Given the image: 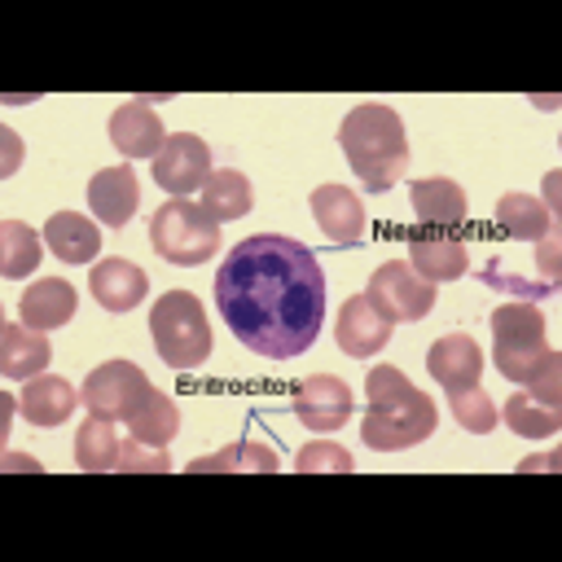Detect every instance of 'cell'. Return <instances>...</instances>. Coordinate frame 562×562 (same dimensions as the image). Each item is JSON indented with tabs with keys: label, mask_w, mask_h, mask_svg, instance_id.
Here are the masks:
<instances>
[{
	"label": "cell",
	"mask_w": 562,
	"mask_h": 562,
	"mask_svg": "<svg viewBox=\"0 0 562 562\" xmlns=\"http://www.w3.org/2000/svg\"><path fill=\"white\" fill-rule=\"evenodd\" d=\"M215 307L246 351L290 360L321 338L325 272L303 241L255 233L224 255L215 272Z\"/></svg>",
	"instance_id": "6da1fadb"
},
{
	"label": "cell",
	"mask_w": 562,
	"mask_h": 562,
	"mask_svg": "<svg viewBox=\"0 0 562 562\" xmlns=\"http://www.w3.org/2000/svg\"><path fill=\"white\" fill-rule=\"evenodd\" d=\"M364 422H360V439L373 452H408L422 439L435 435L439 408L426 391H417L395 364H378L364 378Z\"/></svg>",
	"instance_id": "7a4b0ae2"
},
{
	"label": "cell",
	"mask_w": 562,
	"mask_h": 562,
	"mask_svg": "<svg viewBox=\"0 0 562 562\" xmlns=\"http://www.w3.org/2000/svg\"><path fill=\"white\" fill-rule=\"evenodd\" d=\"M338 145L369 193H386L408 171L404 119L386 101H360L338 127Z\"/></svg>",
	"instance_id": "3957f363"
},
{
	"label": "cell",
	"mask_w": 562,
	"mask_h": 562,
	"mask_svg": "<svg viewBox=\"0 0 562 562\" xmlns=\"http://www.w3.org/2000/svg\"><path fill=\"white\" fill-rule=\"evenodd\" d=\"M149 334H154V347H158L162 364H171V369H198L215 351L206 307L189 290H167L149 307Z\"/></svg>",
	"instance_id": "277c9868"
},
{
	"label": "cell",
	"mask_w": 562,
	"mask_h": 562,
	"mask_svg": "<svg viewBox=\"0 0 562 562\" xmlns=\"http://www.w3.org/2000/svg\"><path fill=\"white\" fill-rule=\"evenodd\" d=\"M149 246L158 250V259L180 268L206 263L220 250V220H211L193 198H167L149 215Z\"/></svg>",
	"instance_id": "5b68a950"
},
{
	"label": "cell",
	"mask_w": 562,
	"mask_h": 562,
	"mask_svg": "<svg viewBox=\"0 0 562 562\" xmlns=\"http://www.w3.org/2000/svg\"><path fill=\"white\" fill-rule=\"evenodd\" d=\"M492 364L509 382H527L544 360V312L531 299H509L492 316Z\"/></svg>",
	"instance_id": "8992f818"
},
{
	"label": "cell",
	"mask_w": 562,
	"mask_h": 562,
	"mask_svg": "<svg viewBox=\"0 0 562 562\" xmlns=\"http://www.w3.org/2000/svg\"><path fill=\"white\" fill-rule=\"evenodd\" d=\"M364 299L386 316V321H422L435 307V281L417 277L408 259H386L382 268H373Z\"/></svg>",
	"instance_id": "52a82bcc"
},
{
	"label": "cell",
	"mask_w": 562,
	"mask_h": 562,
	"mask_svg": "<svg viewBox=\"0 0 562 562\" xmlns=\"http://www.w3.org/2000/svg\"><path fill=\"white\" fill-rule=\"evenodd\" d=\"M149 176H154L158 189H167L171 198L202 193V184L211 180V149H206V140H198L193 132L167 136L162 149L149 158Z\"/></svg>",
	"instance_id": "ba28073f"
},
{
	"label": "cell",
	"mask_w": 562,
	"mask_h": 562,
	"mask_svg": "<svg viewBox=\"0 0 562 562\" xmlns=\"http://www.w3.org/2000/svg\"><path fill=\"white\" fill-rule=\"evenodd\" d=\"M351 408H356L351 386L342 378H334V373H312L294 391V417L307 430H316V435H329V430L351 426Z\"/></svg>",
	"instance_id": "9c48e42d"
},
{
	"label": "cell",
	"mask_w": 562,
	"mask_h": 562,
	"mask_svg": "<svg viewBox=\"0 0 562 562\" xmlns=\"http://www.w3.org/2000/svg\"><path fill=\"white\" fill-rule=\"evenodd\" d=\"M149 378H145V369L140 364H132V360H105V364H97L88 378H83V391H79V400L88 404V413H101V417H123V408L136 400V391L145 386Z\"/></svg>",
	"instance_id": "30bf717a"
},
{
	"label": "cell",
	"mask_w": 562,
	"mask_h": 562,
	"mask_svg": "<svg viewBox=\"0 0 562 562\" xmlns=\"http://www.w3.org/2000/svg\"><path fill=\"white\" fill-rule=\"evenodd\" d=\"M162 140H167V127L149 101L132 97L110 114V145L123 158H154L162 149Z\"/></svg>",
	"instance_id": "8fae6325"
},
{
	"label": "cell",
	"mask_w": 562,
	"mask_h": 562,
	"mask_svg": "<svg viewBox=\"0 0 562 562\" xmlns=\"http://www.w3.org/2000/svg\"><path fill=\"white\" fill-rule=\"evenodd\" d=\"M312 215H316L321 233H325L329 241H338V246H356V241H364V233H369L364 202H360L351 189H342V184H321V189H312Z\"/></svg>",
	"instance_id": "7c38bea8"
},
{
	"label": "cell",
	"mask_w": 562,
	"mask_h": 562,
	"mask_svg": "<svg viewBox=\"0 0 562 562\" xmlns=\"http://www.w3.org/2000/svg\"><path fill=\"white\" fill-rule=\"evenodd\" d=\"M391 334H395V321H386L364 294L347 299L338 312V325H334V342L342 356H373L391 342Z\"/></svg>",
	"instance_id": "4fadbf2b"
},
{
	"label": "cell",
	"mask_w": 562,
	"mask_h": 562,
	"mask_svg": "<svg viewBox=\"0 0 562 562\" xmlns=\"http://www.w3.org/2000/svg\"><path fill=\"white\" fill-rule=\"evenodd\" d=\"M136 202H140V184H136V171H132L127 162L101 167V171L88 180V211H92L105 228H123V224L136 215Z\"/></svg>",
	"instance_id": "5bb4252c"
},
{
	"label": "cell",
	"mask_w": 562,
	"mask_h": 562,
	"mask_svg": "<svg viewBox=\"0 0 562 562\" xmlns=\"http://www.w3.org/2000/svg\"><path fill=\"white\" fill-rule=\"evenodd\" d=\"M88 290H92V299H97L105 312H132V307H140V299L149 294V277H145L140 263L110 255V259L92 263Z\"/></svg>",
	"instance_id": "9a60e30c"
},
{
	"label": "cell",
	"mask_w": 562,
	"mask_h": 562,
	"mask_svg": "<svg viewBox=\"0 0 562 562\" xmlns=\"http://www.w3.org/2000/svg\"><path fill=\"white\" fill-rule=\"evenodd\" d=\"M426 369L443 391H461V386H479L483 378V351L470 334H443L430 342L426 351Z\"/></svg>",
	"instance_id": "2e32d148"
},
{
	"label": "cell",
	"mask_w": 562,
	"mask_h": 562,
	"mask_svg": "<svg viewBox=\"0 0 562 562\" xmlns=\"http://www.w3.org/2000/svg\"><path fill=\"white\" fill-rule=\"evenodd\" d=\"M119 422L127 426L132 439H140V443H149V448H167V443L176 439V430H180V408H176L154 382H145V386L136 391V400L123 408Z\"/></svg>",
	"instance_id": "e0dca14e"
},
{
	"label": "cell",
	"mask_w": 562,
	"mask_h": 562,
	"mask_svg": "<svg viewBox=\"0 0 562 562\" xmlns=\"http://www.w3.org/2000/svg\"><path fill=\"white\" fill-rule=\"evenodd\" d=\"M53 360V342L44 329H31L22 321H9L0 329V373L13 378V382H31L48 369Z\"/></svg>",
	"instance_id": "ac0fdd59"
},
{
	"label": "cell",
	"mask_w": 562,
	"mask_h": 562,
	"mask_svg": "<svg viewBox=\"0 0 562 562\" xmlns=\"http://www.w3.org/2000/svg\"><path fill=\"white\" fill-rule=\"evenodd\" d=\"M408 263L417 277L426 281H457L470 268V250L461 246V237H443V233H408Z\"/></svg>",
	"instance_id": "d6986e66"
},
{
	"label": "cell",
	"mask_w": 562,
	"mask_h": 562,
	"mask_svg": "<svg viewBox=\"0 0 562 562\" xmlns=\"http://www.w3.org/2000/svg\"><path fill=\"white\" fill-rule=\"evenodd\" d=\"M79 404H83L79 391H75L66 378H57V373H40V378H31V382L22 386V395H18L22 417H26L31 426H44V430L70 422V413H75Z\"/></svg>",
	"instance_id": "ffe728a7"
},
{
	"label": "cell",
	"mask_w": 562,
	"mask_h": 562,
	"mask_svg": "<svg viewBox=\"0 0 562 562\" xmlns=\"http://www.w3.org/2000/svg\"><path fill=\"white\" fill-rule=\"evenodd\" d=\"M75 307H79V294H75V285L61 281V277H44V281L26 285L22 299H18V316H22V325L44 329V334L57 329V325H70Z\"/></svg>",
	"instance_id": "44dd1931"
},
{
	"label": "cell",
	"mask_w": 562,
	"mask_h": 562,
	"mask_svg": "<svg viewBox=\"0 0 562 562\" xmlns=\"http://www.w3.org/2000/svg\"><path fill=\"white\" fill-rule=\"evenodd\" d=\"M408 202H413V215L422 224H435V228H457L470 211L465 202V189L448 176H422L408 184Z\"/></svg>",
	"instance_id": "7402d4cb"
},
{
	"label": "cell",
	"mask_w": 562,
	"mask_h": 562,
	"mask_svg": "<svg viewBox=\"0 0 562 562\" xmlns=\"http://www.w3.org/2000/svg\"><path fill=\"white\" fill-rule=\"evenodd\" d=\"M44 246L61 263H92L101 250V228L79 211H57L44 220Z\"/></svg>",
	"instance_id": "603a6c76"
},
{
	"label": "cell",
	"mask_w": 562,
	"mask_h": 562,
	"mask_svg": "<svg viewBox=\"0 0 562 562\" xmlns=\"http://www.w3.org/2000/svg\"><path fill=\"white\" fill-rule=\"evenodd\" d=\"M119 452H123V435H119L114 417L92 413L88 422H79V430H75V465L79 470H88V474H114Z\"/></svg>",
	"instance_id": "cb8c5ba5"
},
{
	"label": "cell",
	"mask_w": 562,
	"mask_h": 562,
	"mask_svg": "<svg viewBox=\"0 0 562 562\" xmlns=\"http://www.w3.org/2000/svg\"><path fill=\"white\" fill-rule=\"evenodd\" d=\"M281 461H277V452L268 448V443H255V439H237V443H228V448H220V452H206V457H198V461H189L184 470L189 474H272Z\"/></svg>",
	"instance_id": "d4e9b609"
},
{
	"label": "cell",
	"mask_w": 562,
	"mask_h": 562,
	"mask_svg": "<svg viewBox=\"0 0 562 562\" xmlns=\"http://www.w3.org/2000/svg\"><path fill=\"white\" fill-rule=\"evenodd\" d=\"M496 224H501V233L509 241H540V237H549L558 228V220L544 211V202L531 198V193H518V189L514 193H501Z\"/></svg>",
	"instance_id": "484cf974"
},
{
	"label": "cell",
	"mask_w": 562,
	"mask_h": 562,
	"mask_svg": "<svg viewBox=\"0 0 562 562\" xmlns=\"http://www.w3.org/2000/svg\"><path fill=\"white\" fill-rule=\"evenodd\" d=\"M202 211L211 215V220H241L250 206H255V189H250V176H241V171H233V167H224V171H211V180L202 184Z\"/></svg>",
	"instance_id": "4316f807"
},
{
	"label": "cell",
	"mask_w": 562,
	"mask_h": 562,
	"mask_svg": "<svg viewBox=\"0 0 562 562\" xmlns=\"http://www.w3.org/2000/svg\"><path fill=\"white\" fill-rule=\"evenodd\" d=\"M501 422H505L514 435H522V439H549V435H558V426H562V408H558V404H540V400H531L527 391H514V395L505 400V408H501Z\"/></svg>",
	"instance_id": "83f0119b"
},
{
	"label": "cell",
	"mask_w": 562,
	"mask_h": 562,
	"mask_svg": "<svg viewBox=\"0 0 562 562\" xmlns=\"http://www.w3.org/2000/svg\"><path fill=\"white\" fill-rule=\"evenodd\" d=\"M40 255H44V233H35L22 220L0 224V272L4 277H31Z\"/></svg>",
	"instance_id": "f1b7e54d"
},
{
	"label": "cell",
	"mask_w": 562,
	"mask_h": 562,
	"mask_svg": "<svg viewBox=\"0 0 562 562\" xmlns=\"http://www.w3.org/2000/svg\"><path fill=\"white\" fill-rule=\"evenodd\" d=\"M448 408L457 417L461 430L470 435H492L496 422H501V408L492 404V395L483 386H461V391H448Z\"/></svg>",
	"instance_id": "f546056e"
},
{
	"label": "cell",
	"mask_w": 562,
	"mask_h": 562,
	"mask_svg": "<svg viewBox=\"0 0 562 562\" xmlns=\"http://www.w3.org/2000/svg\"><path fill=\"white\" fill-rule=\"evenodd\" d=\"M294 470L299 474H356V457L334 439H316V443L299 448Z\"/></svg>",
	"instance_id": "4dcf8cb0"
},
{
	"label": "cell",
	"mask_w": 562,
	"mask_h": 562,
	"mask_svg": "<svg viewBox=\"0 0 562 562\" xmlns=\"http://www.w3.org/2000/svg\"><path fill=\"white\" fill-rule=\"evenodd\" d=\"M522 386H527L531 400H540V404H558V408H562V356L549 347L544 360L536 364V373H531Z\"/></svg>",
	"instance_id": "1f68e13d"
},
{
	"label": "cell",
	"mask_w": 562,
	"mask_h": 562,
	"mask_svg": "<svg viewBox=\"0 0 562 562\" xmlns=\"http://www.w3.org/2000/svg\"><path fill=\"white\" fill-rule=\"evenodd\" d=\"M171 470V461L162 457V448H149V443H140V439H123V452H119V465H114V474H167Z\"/></svg>",
	"instance_id": "d6a6232c"
},
{
	"label": "cell",
	"mask_w": 562,
	"mask_h": 562,
	"mask_svg": "<svg viewBox=\"0 0 562 562\" xmlns=\"http://www.w3.org/2000/svg\"><path fill=\"white\" fill-rule=\"evenodd\" d=\"M536 268H540L544 285H558L562 281V233L558 228L536 241Z\"/></svg>",
	"instance_id": "836d02e7"
},
{
	"label": "cell",
	"mask_w": 562,
	"mask_h": 562,
	"mask_svg": "<svg viewBox=\"0 0 562 562\" xmlns=\"http://www.w3.org/2000/svg\"><path fill=\"white\" fill-rule=\"evenodd\" d=\"M558 189H562V171H549V176H544V198H540V202H544V211H549L553 220H562V206H558Z\"/></svg>",
	"instance_id": "e575fe53"
},
{
	"label": "cell",
	"mask_w": 562,
	"mask_h": 562,
	"mask_svg": "<svg viewBox=\"0 0 562 562\" xmlns=\"http://www.w3.org/2000/svg\"><path fill=\"white\" fill-rule=\"evenodd\" d=\"M13 408H18V400H13V395H0V439L9 435V413H13Z\"/></svg>",
	"instance_id": "d590c367"
},
{
	"label": "cell",
	"mask_w": 562,
	"mask_h": 562,
	"mask_svg": "<svg viewBox=\"0 0 562 562\" xmlns=\"http://www.w3.org/2000/svg\"><path fill=\"white\" fill-rule=\"evenodd\" d=\"M0 140L9 145V171H13V162H18V136H13L9 127H4V132H0Z\"/></svg>",
	"instance_id": "8d00e7d4"
}]
</instances>
